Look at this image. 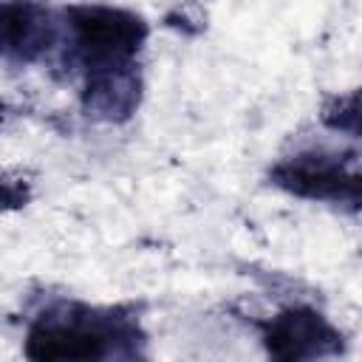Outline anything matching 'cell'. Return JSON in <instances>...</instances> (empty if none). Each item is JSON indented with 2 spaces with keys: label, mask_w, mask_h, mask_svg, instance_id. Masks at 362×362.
Segmentation results:
<instances>
[{
  "label": "cell",
  "mask_w": 362,
  "mask_h": 362,
  "mask_svg": "<svg viewBox=\"0 0 362 362\" xmlns=\"http://www.w3.org/2000/svg\"><path fill=\"white\" fill-rule=\"evenodd\" d=\"M141 93H144V79H141L139 62H130V65H116V68L85 74L79 102L88 119L119 124V122H127L139 110Z\"/></svg>",
  "instance_id": "6"
},
{
  "label": "cell",
  "mask_w": 362,
  "mask_h": 362,
  "mask_svg": "<svg viewBox=\"0 0 362 362\" xmlns=\"http://www.w3.org/2000/svg\"><path fill=\"white\" fill-rule=\"evenodd\" d=\"M65 20L45 0H0V59L40 62L62 45Z\"/></svg>",
  "instance_id": "5"
},
{
  "label": "cell",
  "mask_w": 362,
  "mask_h": 362,
  "mask_svg": "<svg viewBox=\"0 0 362 362\" xmlns=\"http://www.w3.org/2000/svg\"><path fill=\"white\" fill-rule=\"evenodd\" d=\"M269 181L294 198L334 204L351 212L359 209L362 181H359L354 153L345 156V153L322 150V147L300 150V153L280 158L269 170Z\"/></svg>",
  "instance_id": "3"
},
{
  "label": "cell",
  "mask_w": 362,
  "mask_h": 362,
  "mask_svg": "<svg viewBox=\"0 0 362 362\" xmlns=\"http://www.w3.org/2000/svg\"><path fill=\"white\" fill-rule=\"evenodd\" d=\"M322 122L331 130L356 139L359 136V93L356 90H348L345 96L328 99L325 107H322Z\"/></svg>",
  "instance_id": "7"
},
{
  "label": "cell",
  "mask_w": 362,
  "mask_h": 362,
  "mask_svg": "<svg viewBox=\"0 0 362 362\" xmlns=\"http://www.w3.org/2000/svg\"><path fill=\"white\" fill-rule=\"evenodd\" d=\"M260 339L266 354L283 362L339 356L345 337L311 305H288L260 322Z\"/></svg>",
  "instance_id": "4"
},
{
  "label": "cell",
  "mask_w": 362,
  "mask_h": 362,
  "mask_svg": "<svg viewBox=\"0 0 362 362\" xmlns=\"http://www.w3.org/2000/svg\"><path fill=\"white\" fill-rule=\"evenodd\" d=\"M28 198H31V189H28V184L23 178L0 173V212L20 209V206L28 204Z\"/></svg>",
  "instance_id": "8"
},
{
  "label": "cell",
  "mask_w": 362,
  "mask_h": 362,
  "mask_svg": "<svg viewBox=\"0 0 362 362\" xmlns=\"http://www.w3.org/2000/svg\"><path fill=\"white\" fill-rule=\"evenodd\" d=\"M65 20V59L85 74L130 65L147 42V23L141 14L119 6L82 3L62 11Z\"/></svg>",
  "instance_id": "2"
},
{
  "label": "cell",
  "mask_w": 362,
  "mask_h": 362,
  "mask_svg": "<svg viewBox=\"0 0 362 362\" xmlns=\"http://www.w3.org/2000/svg\"><path fill=\"white\" fill-rule=\"evenodd\" d=\"M144 342L139 320L124 308L57 300L45 305L25 331V356L54 359H116L136 356Z\"/></svg>",
  "instance_id": "1"
}]
</instances>
